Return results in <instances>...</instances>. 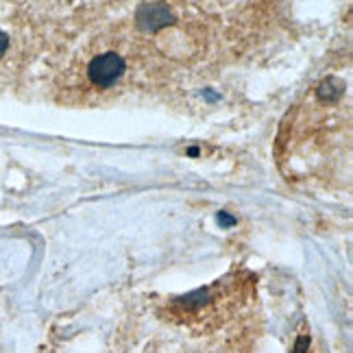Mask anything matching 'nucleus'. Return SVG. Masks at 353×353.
<instances>
[{"instance_id": "2", "label": "nucleus", "mask_w": 353, "mask_h": 353, "mask_svg": "<svg viewBox=\"0 0 353 353\" xmlns=\"http://www.w3.org/2000/svg\"><path fill=\"white\" fill-rule=\"evenodd\" d=\"M135 18H138V26H142L144 31H159L174 22L170 7L164 3H144L135 13Z\"/></svg>"}, {"instance_id": "3", "label": "nucleus", "mask_w": 353, "mask_h": 353, "mask_svg": "<svg viewBox=\"0 0 353 353\" xmlns=\"http://www.w3.org/2000/svg\"><path fill=\"white\" fill-rule=\"evenodd\" d=\"M219 223H221V227H234L236 219H234V216H229L227 212H221L219 214Z\"/></svg>"}, {"instance_id": "1", "label": "nucleus", "mask_w": 353, "mask_h": 353, "mask_svg": "<svg viewBox=\"0 0 353 353\" xmlns=\"http://www.w3.org/2000/svg\"><path fill=\"white\" fill-rule=\"evenodd\" d=\"M125 72V59L116 52H103V55L94 57L88 65V77L94 85L110 88Z\"/></svg>"}, {"instance_id": "4", "label": "nucleus", "mask_w": 353, "mask_h": 353, "mask_svg": "<svg viewBox=\"0 0 353 353\" xmlns=\"http://www.w3.org/2000/svg\"><path fill=\"white\" fill-rule=\"evenodd\" d=\"M7 48H9V35L5 31H0V57L5 55Z\"/></svg>"}, {"instance_id": "5", "label": "nucleus", "mask_w": 353, "mask_h": 353, "mask_svg": "<svg viewBox=\"0 0 353 353\" xmlns=\"http://www.w3.org/2000/svg\"><path fill=\"white\" fill-rule=\"evenodd\" d=\"M307 343H310V341H307L305 336H303V338H299V343H296V353H305V351H303V347H305Z\"/></svg>"}]
</instances>
